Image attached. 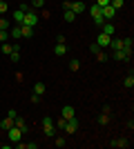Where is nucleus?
I'll return each instance as SVG.
<instances>
[{
	"label": "nucleus",
	"mask_w": 134,
	"mask_h": 149,
	"mask_svg": "<svg viewBox=\"0 0 134 149\" xmlns=\"http://www.w3.org/2000/svg\"><path fill=\"white\" fill-rule=\"evenodd\" d=\"M29 11V5H25V2H22V5H20V9H16V11H13V22H16V25H22V20H25V13Z\"/></svg>",
	"instance_id": "obj_1"
},
{
	"label": "nucleus",
	"mask_w": 134,
	"mask_h": 149,
	"mask_svg": "<svg viewBox=\"0 0 134 149\" xmlns=\"http://www.w3.org/2000/svg\"><path fill=\"white\" fill-rule=\"evenodd\" d=\"M89 16H92V18H94V22L96 25H103V22H105V18H103V13H101V7L96 5H92V9H89Z\"/></svg>",
	"instance_id": "obj_2"
},
{
	"label": "nucleus",
	"mask_w": 134,
	"mask_h": 149,
	"mask_svg": "<svg viewBox=\"0 0 134 149\" xmlns=\"http://www.w3.org/2000/svg\"><path fill=\"white\" fill-rule=\"evenodd\" d=\"M22 25H27V27H36V25H38V13L29 9V11L25 13V20H22Z\"/></svg>",
	"instance_id": "obj_3"
},
{
	"label": "nucleus",
	"mask_w": 134,
	"mask_h": 149,
	"mask_svg": "<svg viewBox=\"0 0 134 149\" xmlns=\"http://www.w3.org/2000/svg\"><path fill=\"white\" fill-rule=\"evenodd\" d=\"M63 7H65V9H72V11L76 13V16L85 11V2H81V0H76V2H65Z\"/></svg>",
	"instance_id": "obj_4"
},
{
	"label": "nucleus",
	"mask_w": 134,
	"mask_h": 149,
	"mask_svg": "<svg viewBox=\"0 0 134 149\" xmlns=\"http://www.w3.org/2000/svg\"><path fill=\"white\" fill-rule=\"evenodd\" d=\"M43 129L47 136H56V127H54V120L47 116V118H43Z\"/></svg>",
	"instance_id": "obj_5"
},
{
	"label": "nucleus",
	"mask_w": 134,
	"mask_h": 149,
	"mask_svg": "<svg viewBox=\"0 0 134 149\" xmlns=\"http://www.w3.org/2000/svg\"><path fill=\"white\" fill-rule=\"evenodd\" d=\"M7 134H9V140H11V143H18V140H22V131H20L16 125H13L11 129H7Z\"/></svg>",
	"instance_id": "obj_6"
},
{
	"label": "nucleus",
	"mask_w": 134,
	"mask_h": 149,
	"mask_svg": "<svg viewBox=\"0 0 134 149\" xmlns=\"http://www.w3.org/2000/svg\"><path fill=\"white\" fill-rule=\"evenodd\" d=\"M109 40H112V36H107V33H103V31L98 33V36H96V45H98L101 49H103V47H109Z\"/></svg>",
	"instance_id": "obj_7"
},
{
	"label": "nucleus",
	"mask_w": 134,
	"mask_h": 149,
	"mask_svg": "<svg viewBox=\"0 0 134 149\" xmlns=\"http://www.w3.org/2000/svg\"><path fill=\"white\" fill-rule=\"evenodd\" d=\"M67 134H76V129H78V120L76 118H69L67 123H65V127H63Z\"/></svg>",
	"instance_id": "obj_8"
},
{
	"label": "nucleus",
	"mask_w": 134,
	"mask_h": 149,
	"mask_svg": "<svg viewBox=\"0 0 134 149\" xmlns=\"http://www.w3.org/2000/svg\"><path fill=\"white\" fill-rule=\"evenodd\" d=\"M101 13H103V18L107 20V18H114L116 16V9L112 5H107V7H101Z\"/></svg>",
	"instance_id": "obj_9"
},
{
	"label": "nucleus",
	"mask_w": 134,
	"mask_h": 149,
	"mask_svg": "<svg viewBox=\"0 0 134 149\" xmlns=\"http://www.w3.org/2000/svg\"><path fill=\"white\" fill-rule=\"evenodd\" d=\"M63 118H65V120L76 118V111H74V107H69V105H65V107H63Z\"/></svg>",
	"instance_id": "obj_10"
},
{
	"label": "nucleus",
	"mask_w": 134,
	"mask_h": 149,
	"mask_svg": "<svg viewBox=\"0 0 134 149\" xmlns=\"http://www.w3.org/2000/svg\"><path fill=\"white\" fill-rule=\"evenodd\" d=\"M112 56H114V60H130V54H128L125 49H119V51H114Z\"/></svg>",
	"instance_id": "obj_11"
},
{
	"label": "nucleus",
	"mask_w": 134,
	"mask_h": 149,
	"mask_svg": "<svg viewBox=\"0 0 134 149\" xmlns=\"http://www.w3.org/2000/svg\"><path fill=\"white\" fill-rule=\"evenodd\" d=\"M13 125H16V127H18V129L22 131V134H25V131L29 129V127H27V123H25V120H22V118H18V116L13 118Z\"/></svg>",
	"instance_id": "obj_12"
},
{
	"label": "nucleus",
	"mask_w": 134,
	"mask_h": 149,
	"mask_svg": "<svg viewBox=\"0 0 134 149\" xmlns=\"http://www.w3.org/2000/svg\"><path fill=\"white\" fill-rule=\"evenodd\" d=\"M20 33H22V38H32V36H34V27L20 25Z\"/></svg>",
	"instance_id": "obj_13"
},
{
	"label": "nucleus",
	"mask_w": 134,
	"mask_h": 149,
	"mask_svg": "<svg viewBox=\"0 0 134 149\" xmlns=\"http://www.w3.org/2000/svg\"><path fill=\"white\" fill-rule=\"evenodd\" d=\"M112 147H116V149H125V147H130V143L125 140V138H119V140H114V143H112Z\"/></svg>",
	"instance_id": "obj_14"
},
{
	"label": "nucleus",
	"mask_w": 134,
	"mask_h": 149,
	"mask_svg": "<svg viewBox=\"0 0 134 149\" xmlns=\"http://www.w3.org/2000/svg\"><path fill=\"white\" fill-rule=\"evenodd\" d=\"M54 51H56L58 56H65V54H67V47H65V42H56V47H54Z\"/></svg>",
	"instance_id": "obj_15"
},
{
	"label": "nucleus",
	"mask_w": 134,
	"mask_h": 149,
	"mask_svg": "<svg viewBox=\"0 0 134 149\" xmlns=\"http://www.w3.org/2000/svg\"><path fill=\"white\" fill-rule=\"evenodd\" d=\"M0 127H2V131L11 129V127H13V118H9V116H7V118L2 120V123H0Z\"/></svg>",
	"instance_id": "obj_16"
},
{
	"label": "nucleus",
	"mask_w": 134,
	"mask_h": 149,
	"mask_svg": "<svg viewBox=\"0 0 134 149\" xmlns=\"http://www.w3.org/2000/svg\"><path fill=\"white\" fill-rule=\"evenodd\" d=\"M103 33H107V36H114V25H112V22H103Z\"/></svg>",
	"instance_id": "obj_17"
},
{
	"label": "nucleus",
	"mask_w": 134,
	"mask_h": 149,
	"mask_svg": "<svg viewBox=\"0 0 134 149\" xmlns=\"http://www.w3.org/2000/svg\"><path fill=\"white\" fill-rule=\"evenodd\" d=\"M132 47H134V40L132 38H125V40H123V49L128 51V54H132Z\"/></svg>",
	"instance_id": "obj_18"
},
{
	"label": "nucleus",
	"mask_w": 134,
	"mask_h": 149,
	"mask_svg": "<svg viewBox=\"0 0 134 149\" xmlns=\"http://www.w3.org/2000/svg\"><path fill=\"white\" fill-rule=\"evenodd\" d=\"M9 58H11L13 62H18V60H20V49L16 47V45H13V49H11V54H9Z\"/></svg>",
	"instance_id": "obj_19"
},
{
	"label": "nucleus",
	"mask_w": 134,
	"mask_h": 149,
	"mask_svg": "<svg viewBox=\"0 0 134 149\" xmlns=\"http://www.w3.org/2000/svg\"><path fill=\"white\" fill-rule=\"evenodd\" d=\"M65 20H67V22H74V20H76V13L72 11V9H65V16H63Z\"/></svg>",
	"instance_id": "obj_20"
},
{
	"label": "nucleus",
	"mask_w": 134,
	"mask_h": 149,
	"mask_svg": "<svg viewBox=\"0 0 134 149\" xmlns=\"http://www.w3.org/2000/svg\"><path fill=\"white\" fill-rule=\"evenodd\" d=\"M109 47H112V49H114V51L123 49V40H114V38H112V40H109Z\"/></svg>",
	"instance_id": "obj_21"
},
{
	"label": "nucleus",
	"mask_w": 134,
	"mask_h": 149,
	"mask_svg": "<svg viewBox=\"0 0 134 149\" xmlns=\"http://www.w3.org/2000/svg\"><path fill=\"white\" fill-rule=\"evenodd\" d=\"M34 93H36V96H43L45 93V85L43 82H36V85H34Z\"/></svg>",
	"instance_id": "obj_22"
},
{
	"label": "nucleus",
	"mask_w": 134,
	"mask_h": 149,
	"mask_svg": "<svg viewBox=\"0 0 134 149\" xmlns=\"http://www.w3.org/2000/svg\"><path fill=\"white\" fill-rule=\"evenodd\" d=\"M107 123H109V113L103 111L101 116H98V125H107Z\"/></svg>",
	"instance_id": "obj_23"
},
{
	"label": "nucleus",
	"mask_w": 134,
	"mask_h": 149,
	"mask_svg": "<svg viewBox=\"0 0 134 149\" xmlns=\"http://www.w3.org/2000/svg\"><path fill=\"white\" fill-rule=\"evenodd\" d=\"M9 36H11V38H22V33H20V25H16V27H13Z\"/></svg>",
	"instance_id": "obj_24"
},
{
	"label": "nucleus",
	"mask_w": 134,
	"mask_h": 149,
	"mask_svg": "<svg viewBox=\"0 0 134 149\" xmlns=\"http://www.w3.org/2000/svg\"><path fill=\"white\" fill-rule=\"evenodd\" d=\"M123 85H125L128 89H132V87H134V78H132V76H128V78L123 80Z\"/></svg>",
	"instance_id": "obj_25"
},
{
	"label": "nucleus",
	"mask_w": 134,
	"mask_h": 149,
	"mask_svg": "<svg viewBox=\"0 0 134 149\" xmlns=\"http://www.w3.org/2000/svg\"><path fill=\"white\" fill-rule=\"evenodd\" d=\"M109 5L114 7L116 11H119V9H121V7H123V0H109Z\"/></svg>",
	"instance_id": "obj_26"
},
{
	"label": "nucleus",
	"mask_w": 134,
	"mask_h": 149,
	"mask_svg": "<svg viewBox=\"0 0 134 149\" xmlns=\"http://www.w3.org/2000/svg\"><path fill=\"white\" fill-rule=\"evenodd\" d=\"M11 49H13V45H7V42H2V54H11Z\"/></svg>",
	"instance_id": "obj_27"
},
{
	"label": "nucleus",
	"mask_w": 134,
	"mask_h": 149,
	"mask_svg": "<svg viewBox=\"0 0 134 149\" xmlns=\"http://www.w3.org/2000/svg\"><path fill=\"white\" fill-rule=\"evenodd\" d=\"M0 29H7V31H9V20H7V18H0Z\"/></svg>",
	"instance_id": "obj_28"
},
{
	"label": "nucleus",
	"mask_w": 134,
	"mask_h": 149,
	"mask_svg": "<svg viewBox=\"0 0 134 149\" xmlns=\"http://www.w3.org/2000/svg\"><path fill=\"white\" fill-rule=\"evenodd\" d=\"M43 5H45V0H32V7H34V9H40Z\"/></svg>",
	"instance_id": "obj_29"
},
{
	"label": "nucleus",
	"mask_w": 134,
	"mask_h": 149,
	"mask_svg": "<svg viewBox=\"0 0 134 149\" xmlns=\"http://www.w3.org/2000/svg\"><path fill=\"white\" fill-rule=\"evenodd\" d=\"M78 67H81V62H78V60H72L69 62V69H72V71H78Z\"/></svg>",
	"instance_id": "obj_30"
},
{
	"label": "nucleus",
	"mask_w": 134,
	"mask_h": 149,
	"mask_svg": "<svg viewBox=\"0 0 134 149\" xmlns=\"http://www.w3.org/2000/svg\"><path fill=\"white\" fill-rule=\"evenodd\" d=\"M7 38H9V33H7V29H0V42H5Z\"/></svg>",
	"instance_id": "obj_31"
},
{
	"label": "nucleus",
	"mask_w": 134,
	"mask_h": 149,
	"mask_svg": "<svg viewBox=\"0 0 134 149\" xmlns=\"http://www.w3.org/2000/svg\"><path fill=\"white\" fill-rule=\"evenodd\" d=\"M54 145H56V147H65L67 140H65V138H56V143H54Z\"/></svg>",
	"instance_id": "obj_32"
},
{
	"label": "nucleus",
	"mask_w": 134,
	"mask_h": 149,
	"mask_svg": "<svg viewBox=\"0 0 134 149\" xmlns=\"http://www.w3.org/2000/svg\"><path fill=\"white\" fill-rule=\"evenodd\" d=\"M65 123H67V120H65V118H60L58 123H54V127H58V129H63V127H65Z\"/></svg>",
	"instance_id": "obj_33"
},
{
	"label": "nucleus",
	"mask_w": 134,
	"mask_h": 149,
	"mask_svg": "<svg viewBox=\"0 0 134 149\" xmlns=\"http://www.w3.org/2000/svg\"><path fill=\"white\" fill-rule=\"evenodd\" d=\"M96 5H98V7H107L109 0H96Z\"/></svg>",
	"instance_id": "obj_34"
},
{
	"label": "nucleus",
	"mask_w": 134,
	"mask_h": 149,
	"mask_svg": "<svg viewBox=\"0 0 134 149\" xmlns=\"http://www.w3.org/2000/svg\"><path fill=\"white\" fill-rule=\"evenodd\" d=\"M0 13H7V2H5V0L0 2Z\"/></svg>",
	"instance_id": "obj_35"
},
{
	"label": "nucleus",
	"mask_w": 134,
	"mask_h": 149,
	"mask_svg": "<svg viewBox=\"0 0 134 149\" xmlns=\"http://www.w3.org/2000/svg\"><path fill=\"white\" fill-rule=\"evenodd\" d=\"M98 51H101V47H98V45L94 42V45H92V54H98Z\"/></svg>",
	"instance_id": "obj_36"
},
{
	"label": "nucleus",
	"mask_w": 134,
	"mask_h": 149,
	"mask_svg": "<svg viewBox=\"0 0 134 149\" xmlns=\"http://www.w3.org/2000/svg\"><path fill=\"white\" fill-rule=\"evenodd\" d=\"M20 2H25V0H20Z\"/></svg>",
	"instance_id": "obj_37"
},
{
	"label": "nucleus",
	"mask_w": 134,
	"mask_h": 149,
	"mask_svg": "<svg viewBox=\"0 0 134 149\" xmlns=\"http://www.w3.org/2000/svg\"><path fill=\"white\" fill-rule=\"evenodd\" d=\"M92 2H96V0H92Z\"/></svg>",
	"instance_id": "obj_38"
},
{
	"label": "nucleus",
	"mask_w": 134,
	"mask_h": 149,
	"mask_svg": "<svg viewBox=\"0 0 134 149\" xmlns=\"http://www.w3.org/2000/svg\"><path fill=\"white\" fill-rule=\"evenodd\" d=\"M0 2H2V0H0Z\"/></svg>",
	"instance_id": "obj_39"
}]
</instances>
